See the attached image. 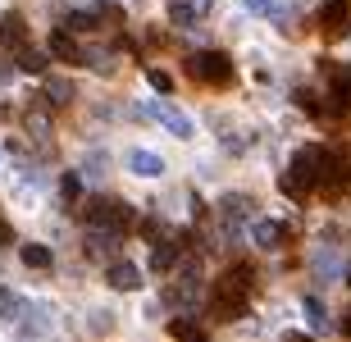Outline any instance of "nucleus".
Instances as JSON below:
<instances>
[{
	"instance_id": "1a4fd4ad",
	"label": "nucleus",
	"mask_w": 351,
	"mask_h": 342,
	"mask_svg": "<svg viewBox=\"0 0 351 342\" xmlns=\"http://www.w3.org/2000/svg\"><path fill=\"white\" fill-rule=\"evenodd\" d=\"M201 10H210V0H173L169 19H173V27H192L201 19Z\"/></svg>"
},
{
	"instance_id": "6ab92c4d",
	"label": "nucleus",
	"mask_w": 351,
	"mask_h": 342,
	"mask_svg": "<svg viewBox=\"0 0 351 342\" xmlns=\"http://www.w3.org/2000/svg\"><path fill=\"white\" fill-rule=\"evenodd\" d=\"M333 92H338L342 101H347V106H351V64L333 69Z\"/></svg>"
},
{
	"instance_id": "0eeeda50",
	"label": "nucleus",
	"mask_w": 351,
	"mask_h": 342,
	"mask_svg": "<svg viewBox=\"0 0 351 342\" xmlns=\"http://www.w3.org/2000/svg\"><path fill=\"white\" fill-rule=\"evenodd\" d=\"M105 283L114 292H137L142 288V269L132 260H114V265H105Z\"/></svg>"
},
{
	"instance_id": "20e7f679",
	"label": "nucleus",
	"mask_w": 351,
	"mask_h": 342,
	"mask_svg": "<svg viewBox=\"0 0 351 342\" xmlns=\"http://www.w3.org/2000/svg\"><path fill=\"white\" fill-rule=\"evenodd\" d=\"M187 73H192L196 82H206V87H228L237 69L223 51H192L187 55Z\"/></svg>"
},
{
	"instance_id": "aec40b11",
	"label": "nucleus",
	"mask_w": 351,
	"mask_h": 342,
	"mask_svg": "<svg viewBox=\"0 0 351 342\" xmlns=\"http://www.w3.org/2000/svg\"><path fill=\"white\" fill-rule=\"evenodd\" d=\"M301 306H306V319H311L315 329H328V315H324V306H319V297H306Z\"/></svg>"
},
{
	"instance_id": "bb28decb",
	"label": "nucleus",
	"mask_w": 351,
	"mask_h": 342,
	"mask_svg": "<svg viewBox=\"0 0 351 342\" xmlns=\"http://www.w3.org/2000/svg\"><path fill=\"white\" fill-rule=\"evenodd\" d=\"M347 288H351V265H347Z\"/></svg>"
},
{
	"instance_id": "ddd939ff",
	"label": "nucleus",
	"mask_w": 351,
	"mask_h": 342,
	"mask_svg": "<svg viewBox=\"0 0 351 342\" xmlns=\"http://www.w3.org/2000/svg\"><path fill=\"white\" fill-rule=\"evenodd\" d=\"M46 60H51V55L46 51H37V46H19V69H23V73H41V69H46Z\"/></svg>"
},
{
	"instance_id": "4468645a",
	"label": "nucleus",
	"mask_w": 351,
	"mask_h": 342,
	"mask_svg": "<svg viewBox=\"0 0 351 342\" xmlns=\"http://www.w3.org/2000/svg\"><path fill=\"white\" fill-rule=\"evenodd\" d=\"M23 265L27 269H51L55 256H51V247H37V242H32V247H23Z\"/></svg>"
},
{
	"instance_id": "f8f14e48",
	"label": "nucleus",
	"mask_w": 351,
	"mask_h": 342,
	"mask_svg": "<svg viewBox=\"0 0 351 342\" xmlns=\"http://www.w3.org/2000/svg\"><path fill=\"white\" fill-rule=\"evenodd\" d=\"M0 41H5V46H14V51L27 41V23L19 19V14H5V19H0Z\"/></svg>"
},
{
	"instance_id": "f03ea898",
	"label": "nucleus",
	"mask_w": 351,
	"mask_h": 342,
	"mask_svg": "<svg viewBox=\"0 0 351 342\" xmlns=\"http://www.w3.org/2000/svg\"><path fill=\"white\" fill-rule=\"evenodd\" d=\"M251 283H256V269L251 265H233L223 269L215 292H210V315L219 324H233V319L247 315V302H251Z\"/></svg>"
},
{
	"instance_id": "39448f33",
	"label": "nucleus",
	"mask_w": 351,
	"mask_h": 342,
	"mask_svg": "<svg viewBox=\"0 0 351 342\" xmlns=\"http://www.w3.org/2000/svg\"><path fill=\"white\" fill-rule=\"evenodd\" d=\"M319 32L328 41H338L351 32V0H324L319 5Z\"/></svg>"
},
{
	"instance_id": "a211bd4d",
	"label": "nucleus",
	"mask_w": 351,
	"mask_h": 342,
	"mask_svg": "<svg viewBox=\"0 0 351 342\" xmlns=\"http://www.w3.org/2000/svg\"><path fill=\"white\" fill-rule=\"evenodd\" d=\"M19 310H23V302H19V292L0 288V319H19Z\"/></svg>"
},
{
	"instance_id": "5701e85b",
	"label": "nucleus",
	"mask_w": 351,
	"mask_h": 342,
	"mask_svg": "<svg viewBox=\"0 0 351 342\" xmlns=\"http://www.w3.org/2000/svg\"><path fill=\"white\" fill-rule=\"evenodd\" d=\"M46 96H51L55 106H69V96H73V92H69V82L55 78V82H46Z\"/></svg>"
},
{
	"instance_id": "f257e3e1",
	"label": "nucleus",
	"mask_w": 351,
	"mask_h": 342,
	"mask_svg": "<svg viewBox=\"0 0 351 342\" xmlns=\"http://www.w3.org/2000/svg\"><path fill=\"white\" fill-rule=\"evenodd\" d=\"M342 160L328 151V146H301L297 156H292V169L283 173V192L292 201H306L311 192H319V187H328L333 178H338Z\"/></svg>"
},
{
	"instance_id": "423d86ee",
	"label": "nucleus",
	"mask_w": 351,
	"mask_h": 342,
	"mask_svg": "<svg viewBox=\"0 0 351 342\" xmlns=\"http://www.w3.org/2000/svg\"><path fill=\"white\" fill-rule=\"evenodd\" d=\"M46 51H51L55 60H64V64H87V51L78 46L73 27H55V32H51V41H46Z\"/></svg>"
},
{
	"instance_id": "393cba45",
	"label": "nucleus",
	"mask_w": 351,
	"mask_h": 342,
	"mask_svg": "<svg viewBox=\"0 0 351 342\" xmlns=\"http://www.w3.org/2000/svg\"><path fill=\"white\" fill-rule=\"evenodd\" d=\"M10 242H14V228L5 224V219H0V247H10Z\"/></svg>"
},
{
	"instance_id": "412c9836",
	"label": "nucleus",
	"mask_w": 351,
	"mask_h": 342,
	"mask_svg": "<svg viewBox=\"0 0 351 342\" xmlns=\"http://www.w3.org/2000/svg\"><path fill=\"white\" fill-rule=\"evenodd\" d=\"M169 333H173V338H206V329H201L196 319H173Z\"/></svg>"
},
{
	"instance_id": "4be33fe9",
	"label": "nucleus",
	"mask_w": 351,
	"mask_h": 342,
	"mask_svg": "<svg viewBox=\"0 0 351 342\" xmlns=\"http://www.w3.org/2000/svg\"><path fill=\"white\" fill-rule=\"evenodd\" d=\"M146 78H151V87H156L160 96H169V92H173V73H165V69H151Z\"/></svg>"
},
{
	"instance_id": "2eb2a0df",
	"label": "nucleus",
	"mask_w": 351,
	"mask_h": 342,
	"mask_svg": "<svg viewBox=\"0 0 351 342\" xmlns=\"http://www.w3.org/2000/svg\"><path fill=\"white\" fill-rule=\"evenodd\" d=\"M247 210H251V201L242 197V192H233V197L223 201V219H228V228H233L237 219H247Z\"/></svg>"
},
{
	"instance_id": "6e6552de",
	"label": "nucleus",
	"mask_w": 351,
	"mask_h": 342,
	"mask_svg": "<svg viewBox=\"0 0 351 342\" xmlns=\"http://www.w3.org/2000/svg\"><path fill=\"white\" fill-rule=\"evenodd\" d=\"M251 237H256V247L274 251V247H283V242H287V224H283V219H261V224L251 228Z\"/></svg>"
},
{
	"instance_id": "a878e982",
	"label": "nucleus",
	"mask_w": 351,
	"mask_h": 342,
	"mask_svg": "<svg viewBox=\"0 0 351 342\" xmlns=\"http://www.w3.org/2000/svg\"><path fill=\"white\" fill-rule=\"evenodd\" d=\"M342 333H347V338H351V315H347V319H342Z\"/></svg>"
},
{
	"instance_id": "7ed1b4c3",
	"label": "nucleus",
	"mask_w": 351,
	"mask_h": 342,
	"mask_svg": "<svg viewBox=\"0 0 351 342\" xmlns=\"http://www.w3.org/2000/svg\"><path fill=\"white\" fill-rule=\"evenodd\" d=\"M87 219H91V228H96V233H119V237L137 228V215H132V206H123V201H110V197L91 201V206H87Z\"/></svg>"
},
{
	"instance_id": "dca6fc26",
	"label": "nucleus",
	"mask_w": 351,
	"mask_h": 342,
	"mask_svg": "<svg viewBox=\"0 0 351 342\" xmlns=\"http://www.w3.org/2000/svg\"><path fill=\"white\" fill-rule=\"evenodd\" d=\"M173 260H178V247H169V242H156V251H151V269H160V274H165Z\"/></svg>"
},
{
	"instance_id": "b1692460",
	"label": "nucleus",
	"mask_w": 351,
	"mask_h": 342,
	"mask_svg": "<svg viewBox=\"0 0 351 342\" xmlns=\"http://www.w3.org/2000/svg\"><path fill=\"white\" fill-rule=\"evenodd\" d=\"M251 14H274V0H242Z\"/></svg>"
},
{
	"instance_id": "f3484780",
	"label": "nucleus",
	"mask_w": 351,
	"mask_h": 342,
	"mask_svg": "<svg viewBox=\"0 0 351 342\" xmlns=\"http://www.w3.org/2000/svg\"><path fill=\"white\" fill-rule=\"evenodd\" d=\"M78 197H82V178H78V173H64V183H60V201H64V206H78Z\"/></svg>"
},
{
	"instance_id": "9b49d317",
	"label": "nucleus",
	"mask_w": 351,
	"mask_h": 342,
	"mask_svg": "<svg viewBox=\"0 0 351 342\" xmlns=\"http://www.w3.org/2000/svg\"><path fill=\"white\" fill-rule=\"evenodd\" d=\"M151 114L165 119V128H169L173 137H192V119L182 114V110H173V106H151Z\"/></svg>"
},
{
	"instance_id": "9d476101",
	"label": "nucleus",
	"mask_w": 351,
	"mask_h": 342,
	"mask_svg": "<svg viewBox=\"0 0 351 342\" xmlns=\"http://www.w3.org/2000/svg\"><path fill=\"white\" fill-rule=\"evenodd\" d=\"M128 169L137 173V178H160V173H165V160H160L156 151H132V156H128Z\"/></svg>"
}]
</instances>
